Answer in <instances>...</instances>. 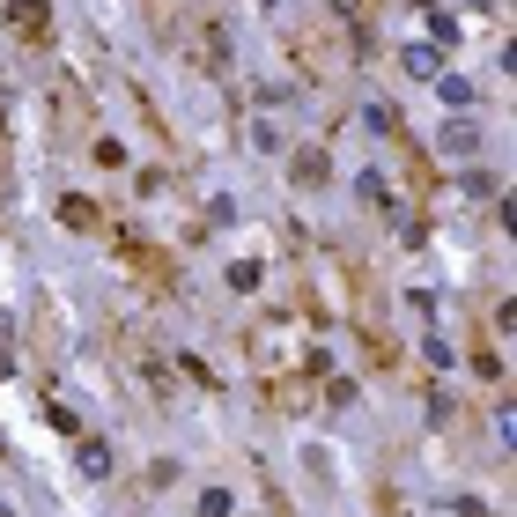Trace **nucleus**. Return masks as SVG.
<instances>
[{
  "instance_id": "nucleus-7",
  "label": "nucleus",
  "mask_w": 517,
  "mask_h": 517,
  "mask_svg": "<svg viewBox=\"0 0 517 517\" xmlns=\"http://www.w3.org/2000/svg\"><path fill=\"white\" fill-rule=\"evenodd\" d=\"M429 37H436V45H458V15L436 8V15H429Z\"/></svg>"
},
{
  "instance_id": "nucleus-5",
  "label": "nucleus",
  "mask_w": 517,
  "mask_h": 517,
  "mask_svg": "<svg viewBox=\"0 0 517 517\" xmlns=\"http://www.w3.org/2000/svg\"><path fill=\"white\" fill-rule=\"evenodd\" d=\"M45 421H52V429H60V436H82V414H74V407H60V399H52V407H45Z\"/></svg>"
},
{
  "instance_id": "nucleus-2",
  "label": "nucleus",
  "mask_w": 517,
  "mask_h": 517,
  "mask_svg": "<svg viewBox=\"0 0 517 517\" xmlns=\"http://www.w3.org/2000/svg\"><path fill=\"white\" fill-rule=\"evenodd\" d=\"M407 74H414V82H436V74H444L436 45H407Z\"/></svg>"
},
{
  "instance_id": "nucleus-6",
  "label": "nucleus",
  "mask_w": 517,
  "mask_h": 517,
  "mask_svg": "<svg viewBox=\"0 0 517 517\" xmlns=\"http://www.w3.org/2000/svg\"><path fill=\"white\" fill-rule=\"evenodd\" d=\"M229 289L252 296V289H259V259H237V266H229Z\"/></svg>"
},
{
  "instance_id": "nucleus-11",
  "label": "nucleus",
  "mask_w": 517,
  "mask_h": 517,
  "mask_svg": "<svg viewBox=\"0 0 517 517\" xmlns=\"http://www.w3.org/2000/svg\"><path fill=\"white\" fill-rule=\"evenodd\" d=\"M8 23H15V30H37L45 15H37V0H15V8H8Z\"/></svg>"
},
{
  "instance_id": "nucleus-10",
  "label": "nucleus",
  "mask_w": 517,
  "mask_h": 517,
  "mask_svg": "<svg viewBox=\"0 0 517 517\" xmlns=\"http://www.w3.org/2000/svg\"><path fill=\"white\" fill-rule=\"evenodd\" d=\"M355 193L370 200V207H385V178H377V170H362V178H355Z\"/></svg>"
},
{
  "instance_id": "nucleus-3",
  "label": "nucleus",
  "mask_w": 517,
  "mask_h": 517,
  "mask_svg": "<svg viewBox=\"0 0 517 517\" xmlns=\"http://www.w3.org/2000/svg\"><path fill=\"white\" fill-rule=\"evenodd\" d=\"M473 141H481V133H473L466 119H458V126H444V133H436V148H444V156H473Z\"/></svg>"
},
{
  "instance_id": "nucleus-14",
  "label": "nucleus",
  "mask_w": 517,
  "mask_h": 517,
  "mask_svg": "<svg viewBox=\"0 0 517 517\" xmlns=\"http://www.w3.org/2000/svg\"><path fill=\"white\" fill-rule=\"evenodd\" d=\"M266 8H274V0H266Z\"/></svg>"
},
{
  "instance_id": "nucleus-4",
  "label": "nucleus",
  "mask_w": 517,
  "mask_h": 517,
  "mask_svg": "<svg viewBox=\"0 0 517 517\" xmlns=\"http://www.w3.org/2000/svg\"><path fill=\"white\" fill-rule=\"evenodd\" d=\"M436 97H444L451 111H473V89L458 82V74H436Z\"/></svg>"
},
{
  "instance_id": "nucleus-8",
  "label": "nucleus",
  "mask_w": 517,
  "mask_h": 517,
  "mask_svg": "<svg viewBox=\"0 0 517 517\" xmlns=\"http://www.w3.org/2000/svg\"><path fill=\"white\" fill-rule=\"evenodd\" d=\"M362 126H370V133H392V104L370 97V104H362Z\"/></svg>"
},
{
  "instance_id": "nucleus-1",
  "label": "nucleus",
  "mask_w": 517,
  "mask_h": 517,
  "mask_svg": "<svg viewBox=\"0 0 517 517\" xmlns=\"http://www.w3.org/2000/svg\"><path fill=\"white\" fill-rule=\"evenodd\" d=\"M74 466H82L89 481H104V473H111V444H97V436H82V451H74Z\"/></svg>"
},
{
  "instance_id": "nucleus-9",
  "label": "nucleus",
  "mask_w": 517,
  "mask_h": 517,
  "mask_svg": "<svg viewBox=\"0 0 517 517\" xmlns=\"http://www.w3.org/2000/svg\"><path fill=\"white\" fill-rule=\"evenodd\" d=\"M458 193H473V200H488V193H495V178H488V170H466V178H458Z\"/></svg>"
},
{
  "instance_id": "nucleus-13",
  "label": "nucleus",
  "mask_w": 517,
  "mask_h": 517,
  "mask_svg": "<svg viewBox=\"0 0 517 517\" xmlns=\"http://www.w3.org/2000/svg\"><path fill=\"white\" fill-rule=\"evenodd\" d=\"M0 517H15V510H8V503H0Z\"/></svg>"
},
{
  "instance_id": "nucleus-12",
  "label": "nucleus",
  "mask_w": 517,
  "mask_h": 517,
  "mask_svg": "<svg viewBox=\"0 0 517 517\" xmlns=\"http://www.w3.org/2000/svg\"><path fill=\"white\" fill-rule=\"evenodd\" d=\"M200 517H229V488H207L200 495Z\"/></svg>"
}]
</instances>
